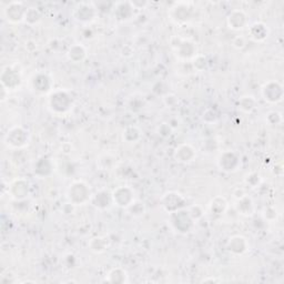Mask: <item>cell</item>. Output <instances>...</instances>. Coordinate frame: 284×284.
Returning <instances> with one entry per match:
<instances>
[{
	"label": "cell",
	"mask_w": 284,
	"mask_h": 284,
	"mask_svg": "<svg viewBox=\"0 0 284 284\" xmlns=\"http://www.w3.org/2000/svg\"><path fill=\"white\" fill-rule=\"evenodd\" d=\"M69 198L73 204H83L90 198L89 189L84 182H75L70 187Z\"/></svg>",
	"instance_id": "cell-1"
},
{
	"label": "cell",
	"mask_w": 284,
	"mask_h": 284,
	"mask_svg": "<svg viewBox=\"0 0 284 284\" xmlns=\"http://www.w3.org/2000/svg\"><path fill=\"white\" fill-rule=\"evenodd\" d=\"M49 103H50V107L54 112L63 113L69 110L71 106V100L67 94H64L62 91H57L52 94L50 100H49Z\"/></svg>",
	"instance_id": "cell-2"
},
{
	"label": "cell",
	"mask_w": 284,
	"mask_h": 284,
	"mask_svg": "<svg viewBox=\"0 0 284 284\" xmlns=\"http://www.w3.org/2000/svg\"><path fill=\"white\" fill-rule=\"evenodd\" d=\"M28 134L20 127H15L8 131L6 135V144L12 148H20L27 144Z\"/></svg>",
	"instance_id": "cell-3"
},
{
	"label": "cell",
	"mask_w": 284,
	"mask_h": 284,
	"mask_svg": "<svg viewBox=\"0 0 284 284\" xmlns=\"http://www.w3.org/2000/svg\"><path fill=\"white\" fill-rule=\"evenodd\" d=\"M262 96L267 102L276 103L282 100L283 97V88L278 83H267L262 88Z\"/></svg>",
	"instance_id": "cell-4"
},
{
	"label": "cell",
	"mask_w": 284,
	"mask_h": 284,
	"mask_svg": "<svg viewBox=\"0 0 284 284\" xmlns=\"http://www.w3.org/2000/svg\"><path fill=\"white\" fill-rule=\"evenodd\" d=\"M112 200L121 207H129L133 203V191L128 187H120L113 191Z\"/></svg>",
	"instance_id": "cell-5"
},
{
	"label": "cell",
	"mask_w": 284,
	"mask_h": 284,
	"mask_svg": "<svg viewBox=\"0 0 284 284\" xmlns=\"http://www.w3.org/2000/svg\"><path fill=\"white\" fill-rule=\"evenodd\" d=\"M27 9L25 8L23 3L14 2L8 5V7L5 9V15L10 23H20L25 20V16Z\"/></svg>",
	"instance_id": "cell-6"
},
{
	"label": "cell",
	"mask_w": 284,
	"mask_h": 284,
	"mask_svg": "<svg viewBox=\"0 0 284 284\" xmlns=\"http://www.w3.org/2000/svg\"><path fill=\"white\" fill-rule=\"evenodd\" d=\"M218 165H219V168L223 171H236L240 165V159L233 152H225V154L220 156L219 160H218Z\"/></svg>",
	"instance_id": "cell-7"
},
{
	"label": "cell",
	"mask_w": 284,
	"mask_h": 284,
	"mask_svg": "<svg viewBox=\"0 0 284 284\" xmlns=\"http://www.w3.org/2000/svg\"><path fill=\"white\" fill-rule=\"evenodd\" d=\"M184 203V199L181 196V194H179L177 192H169L162 198V205L165 209L170 212H177L180 206H182Z\"/></svg>",
	"instance_id": "cell-8"
},
{
	"label": "cell",
	"mask_w": 284,
	"mask_h": 284,
	"mask_svg": "<svg viewBox=\"0 0 284 284\" xmlns=\"http://www.w3.org/2000/svg\"><path fill=\"white\" fill-rule=\"evenodd\" d=\"M228 26L229 28L233 30L243 29L248 24V16L245 15L242 10H233V12L228 16Z\"/></svg>",
	"instance_id": "cell-9"
},
{
	"label": "cell",
	"mask_w": 284,
	"mask_h": 284,
	"mask_svg": "<svg viewBox=\"0 0 284 284\" xmlns=\"http://www.w3.org/2000/svg\"><path fill=\"white\" fill-rule=\"evenodd\" d=\"M75 17L79 21H89L95 17V7L89 3H81L75 8Z\"/></svg>",
	"instance_id": "cell-10"
},
{
	"label": "cell",
	"mask_w": 284,
	"mask_h": 284,
	"mask_svg": "<svg viewBox=\"0 0 284 284\" xmlns=\"http://www.w3.org/2000/svg\"><path fill=\"white\" fill-rule=\"evenodd\" d=\"M195 156L196 152L190 145H181L179 148H177L176 154H174L177 161L182 163H188L193 161Z\"/></svg>",
	"instance_id": "cell-11"
},
{
	"label": "cell",
	"mask_w": 284,
	"mask_h": 284,
	"mask_svg": "<svg viewBox=\"0 0 284 284\" xmlns=\"http://www.w3.org/2000/svg\"><path fill=\"white\" fill-rule=\"evenodd\" d=\"M28 191H29L28 182L25 181L23 179L16 180V181L10 185V192H12L14 198L17 200L26 198V196L28 195Z\"/></svg>",
	"instance_id": "cell-12"
},
{
	"label": "cell",
	"mask_w": 284,
	"mask_h": 284,
	"mask_svg": "<svg viewBox=\"0 0 284 284\" xmlns=\"http://www.w3.org/2000/svg\"><path fill=\"white\" fill-rule=\"evenodd\" d=\"M249 34L254 41H263L269 36V28L263 23H255L250 27Z\"/></svg>",
	"instance_id": "cell-13"
},
{
	"label": "cell",
	"mask_w": 284,
	"mask_h": 284,
	"mask_svg": "<svg viewBox=\"0 0 284 284\" xmlns=\"http://www.w3.org/2000/svg\"><path fill=\"white\" fill-rule=\"evenodd\" d=\"M228 249L229 251H231V252L236 254H242L249 249V244L247 239L237 236L230 239V241H229L228 244Z\"/></svg>",
	"instance_id": "cell-14"
},
{
	"label": "cell",
	"mask_w": 284,
	"mask_h": 284,
	"mask_svg": "<svg viewBox=\"0 0 284 284\" xmlns=\"http://www.w3.org/2000/svg\"><path fill=\"white\" fill-rule=\"evenodd\" d=\"M86 57V50L83 46L75 45L69 49L68 51V58L74 62H79L81 60H84Z\"/></svg>",
	"instance_id": "cell-15"
},
{
	"label": "cell",
	"mask_w": 284,
	"mask_h": 284,
	"mask_svg": "<svg viewBox=\"0 0 284 284\" xmlns=\"http://www.w3.org/2000/svg\"><path fill=\"white\" fill-rule=\"evenodd\" d=\"M90 248L92 251H95L97 253L103 252L108 248L107 239L106 238H95L91 240L90 242Z\"/></svg>",
	"instance_id": "cell-16"
},
{
	"label": "cell",
	"mask_w": 284,
	"mask_h": 284,
	"mask_svg": "<svg viewBox=\"0 0 284 284\" xmlns=\"http://www.w3.org/2000/svg\"><path fill=\"white\" fill-rule=\"evenodd\" d=\"M239 108L241 109V110L245 111V112L252 111L253 109L255 108L254 98L251 97V96L242 97L241 99H240V101H239Z\"/></svg>",
	"instance_id": "cell-17"
},
{
	"label": "cell",
	"mask_w": 284,
	"mask_h": 284,
	"mask_svg": "<svg viewBox=\"0 0 284 284\" xmlns=\"http://www.w3.org/2000/svg\"><path fill=\"white\" fill-rule=\"evenodd\" d=\"M140 138V131L135 127H129L123 131V139L127 140L130 144L135 142Z\"/></svg>",
	"instance_id": "cell-18"
},
{
	"label": "cell",
	"mask_w": 284,
	"mask_h": 284,
	"mask_svg": "<svg viewBox=\"0 0 284 284\" xmlns=\"http://www.w3.org/2000/svg\"><path fill=\"white\" fill-rule=\"evenodd\" d=\"M40 17H41L40 13L38 12L36 8H29V9H27V13L25 16V21L30 25H34L40 20Z\"/></svg>",
	"instance_id": "cell-19"
},
{
	"label": "cell",
	"mask_w": 284,
	"mask_h": 284,
	"mask_svg": "<svg viewBox=\"0 0 284 284\" xmlns=\"http://www.w3.org/2000/svg\"><path fill=\"white\" fill-rule=\"evenodd\" d=\"M218 207H219V212L222 213L223 211L226 210V207H227V201H226L225 199H223V198H221V199H220V203H216V201L213 200V201L211 202V204H210L211 211H212L213 213H216Z\"/></svg>",
	"instance_id": "cell-20"
}]
</instances>
